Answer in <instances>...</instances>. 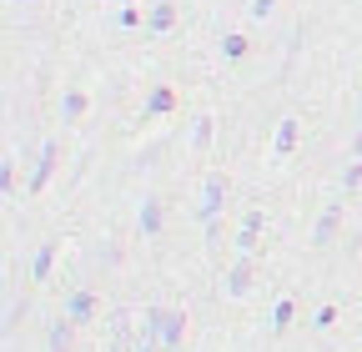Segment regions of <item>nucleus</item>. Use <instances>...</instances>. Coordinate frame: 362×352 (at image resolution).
<instances>
[{"label": "nucleus", "mask_w": 362, "mask_h": 352, "mask_svg": "<svg viewBox=\"0 0 362 352\" xmlns=\"http://www.w3.org/2000/svg\"><path fill=\"white\" fill-rule=\"evenodd\" d=\"M161 232V201H146L141 206V237H156Z\"/></svg>", "instance_id": "0eeeda50"}, {"label": "nucleus", "mask_w": 362, "mask_h": 352, "mask_svg": "<svg viewBox=\"0 0 362 352\" xmlns=\"http://www.w3.org/2000/svg\"><path fill=\"white\" fill-rule=\"evenodd\" d=\"M90 312H96V297H90V292H86V287H81V292H71V297H66V322H86V317H90Z\"/></svg>", "instance_id": "7ed1b4c3"}, {"label": "nucleus", "mask_w": 362, "mask_h": 352, "mask_svg": "<svg viewBox=\"0 0 362 352\" xmlns=\"http://www.w3.org/2000/svg\"><path fill=\"white\" fill-rule=\"evenodd\" d=\"M61 111H66V116H81V111H86V96H81V91H66Z\"/></svg>", "instance_id": "2eb2a0df"}, {"label": "nucleus", "mask_w": 362, "mask_h": 352, "mask_svg": "<svg viewBox=\"0 0 362 352\" xmlns=\"http://www.w3.org/2000/svg\"><path fill=\"white\" fill-rule=\"evenodd\" d=\"M297 136H302L297 116H282V126H277V141H272V151H277V156H287V151L297 146Z\"/></svg>", "instance_id": "20e7f679"}, {"label": "nucleus", "mask_w": 362, "mask_h": 352, "mask_svg": "<svg viewBox=\"0 0 362 352\" xmlns=\"http://www.w3.org/2000/svg\"><path fill=\"white\" fill-rule=\"evenodd\" d=\"M176 106V91H171V86H151V91H146V116H166Z\"/></svg>", "instance_id": "39448f33"}, {"label": "nucleus", "mask_w": 362, "mask_h": 352, "mask_svg": "<svg viewBox=\"0 0 362 352\" xmlns=\"http://www.w3.org/2000/svg\"><path fill=\"white\" fill-rule=\"evenodd\" d=\"M171 25H176V6H171V0H156V6L146 11V30L151 35H166Z\"/></svg>", "instance_id": "f03ea898"}, {"label": "nucleus", "mask_w": 362, "mask_h": 352, "mask_svg": "<svg viewBox=\"0 0 362 352\" xmlns=\"http://www.w3.org/2000/svg\"><path fill=\"white\" fill-rule=\"evenodd\" d=\"M257 237H262V211L252 206V211L242 216V237H237V247H242V252H252V247H257Z\"/></svg>", "instance_id": "423d86ee"}, {"label": "nucleus", "mask_w": 362, "mask_h": 352, "mask_svg": "<svg viewBox=\"0 0 362 352\" xmlns=\"http://www.w3.org/2000/svg\"><path fill=\"white\" fill-rule=\"evenodd\" d=\"M166 352H181V347H166Z\"/></svg>", "instance_id": "aec40b11"}, {"label": "nucleus", "mask_w": 362, "mask_h": 352, "mask_svg": "<svg viewBox=\"0 0 362 352\" xmlns=\"http://www.w3.org/2000/svg\"><path fill=\"white\" fill-rule=\"evenodd\" d=\"M221 56H226V61H242V56H247V35H226V40H221Z\"/></svg>", "instance_id": "f8f14e48"}, {"label": "nucleus", "mask_w": 362, "mask_h": 352, "mask_svg": "<svg viewBox=\"0 0 362 352\" xmlns=\"http://www.w3.org/2000/svg\"><path fill=\"white\" fill-rule=\"evenodd\" d=\"M337 216H342V206L332 201V206L322 211V222H317V242H332V227H337Z\"/></svg>", "instance_id": "1a4fd4ad"}, {"label": "nucleus", "mask_w": 362, "mask_h": 352, "mask_svg": "<svg viewBox=\"0 0 362 352\" xmlns=\"http://www.w3.org/2000/svg\"><path fill=\"white\" fill-rule=\"evenodd\" d=\"M247 277H252V272H247V262H237V267L226 272V292H232V297H242V292H247Z\"/></svg>", "instance_id": "9d476101"}, {"label": "nucleus", "mask_w": 362, "mask_h": 352, "mask_svg": "<svg viewBox=\"0 0 362 352\" xmlns=\"http://www.w3.org/2000/svg\"><path fill=\"white\" fill-rule=\"evenodd\" d=\"M272 6H277V0H252V16H267Z\"/></svg>", "instance_id": "6ab92c4d"}, {"label": "nucleus", "mask_w": 362, "mask_h": 352, "mask_svg": "<svg viewBox=\"0 0 362 352\" xmlns=\"http://www.w3.org/2000/svg\"><path fill=\"white\" fill-rule=\"evenodd\" d=\"M192 141H197V146H206V141H211V121H206V116L192 126Z\"/></svg>", "instance_id": "dca6fc26"}, {"label": "nucleus", "mask_w": 362, "mask_h": 352, "mask_svg": "<svg viewBox=\"0 0 362 352\" xmlns=\"http://www.w3.org/2000/svg\"><path fill=\"white\" fill-rule=\"evenodd\" d=\"M216 206H221V176H211V182H206V201H202V216H206V222L216 216Z\"/></svg>", "instance_id": "6e6552de"}, {"label": "nucleus", "mask_w": 362, "mask_h": 352, "mask_svg": "<svg viewBox=\"0 0 362 352\" xmlns=\"http://www.w3.org/2000/svg\"><path fill=\"white\" fill-rule=\"evenodd\" d=\"M51 262H56V242H45V247L35 252V262H30V272H35V277H45V272H51Z\"/></svg>", "instance_id": "9b49d317"}, {"label": "nucleus", "mask_w": 362, "mask_h": 352, "mask_svg": "<svg viewBox=\"0 0 362 352\" xmlns=\"http://www.w3.org/2000/svg\"><path fill=\"white\" fill-rule=\"evenodd\" d=\"M287 322H292V302H277V307H272V327H277V332H282Z\"/></svg>", "instance_id": "4468645a"}, {"label": "nucleus", "mask_w": 362, "mask_h": 352, "mask_svg": "<svg viewBox=\"0 0 362 352\" xmlns=\"http://www.w3.org/2000/svg\"><path fill=\"white\" fill-rule=\"evenodd\" d=\"M0 192H16V161L0 166Z\"/></svg>", "instance_id": "f3484780"}, {"label": "nucleus", "mask_w": 362, "mask_h": 352, "mask_svg": "<svg viewBox=\"0 0 362 352\" xmlns=\"http://www.w3.org/2000/svg\"><path fill=\"white\" fill-rule=\"evenodd\" d=\"M332 322H337V307H322V312L312 317V327H332Z\"/></svg>", "instance_id": "a211bd4d"}, {"label": "nucleus", "mask_w": 362, "mask_h": 352, "mask_svg": "<svg viewBox=\"0 0 362 352\" xmlns=\"http://www.w3.org/2000/svg\"><path fill=\"white\" fill-rule=\"evenodd\" d=\"M51 171H56V146L45 141V146H40V156H35V171H30V182H25V192H40L45 182H51Z\"/></svg>", "instance_id": "f257e3e1"}, {"label": "nucleus", "mask_w": 362, "mask_h": 352, "mask_svg": "<svg viewBox=\"0 0 362 352\" xmlns=\"http://www.w3.org/2000/svg\"><path fill=\"white\" fill-rule=\"evenodd\" d=\"M71 347V322H56L51 327V352H66Z\"/></svg>", "instance_id": "ddd939ff"}]
</instances>
